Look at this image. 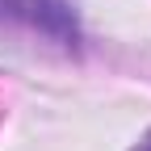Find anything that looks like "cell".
Instances as JSON below:
<instances>
[{"label":"cell","instance_id":"cell-1","mask_svg":"<svg viewBox=\"0 0 151 151\" xmlns=\"http://www.w3.org/2000/svg\"><path fill=\"white\" fill-rule=\"evenodd\" d=\"M139 151H151V147H139Z\"/></svg>","mask_w":151,"mask_h":151}]
</instances>
